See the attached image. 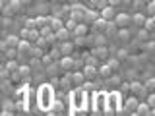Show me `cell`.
<instances>
[{
	"mask_svg": "<svg viewBox=\"0 0 155 116\" xmlns=\"http://www.w3.org/2000/svg\"><path fill=\"white\" fill-rule=\"evenodd\" d=\"M87 33H89V27L85 25V23H76V27H74V35L78 39H85L87 37Z\"/></svg>",
	"mask_w": 155,
	"mask_h": 116,
	"instance_id": "9c48e42d",
	"label": "cell"
},
{
	"mask_svg": "<svg viewBox=\"0 0 155 116\" xmlns=\"http://www.w3.org/2000/svg\"><path fill=\"white\" fill-rule=\"evenodd\" d=\"M147 110H149V106L145 105V103H138V106H136V112H134V114H147Z\"/></svg>",
	"mask_w": 155,
	"mask_h": 116,
	"instance_id": "603a6c76",
	"label": "cell"
},
{
	"mask_svg": "<svg viewBox=\"0 0 155 116\" xmlns=\"http://www.w3.org/2000/svg\"><path fill=\"white\" fill-rule=\"evenodd\" d=\"M56 2H66V0H56Z\"/></svg>",
	"mask_w": 155,
	"mask_h": 116,
	"instance_id": "74e56055",
	"label": "cell"
},
{
	"mask_svg": "<svg viewBox=\"0 0 155 116\" xmlns=\"http://www.w3.org/2000/svg\"><path fill=\"white\" fill-rule=\"evenodd\" d=\"M81 72H84L85 81H91V79H95V77H97V66L84 64V66H81Z\"/></svg>",
	"mask_w": 155,
	"mask_h": 116,
	"instance_id": "3957f363",
	"label": "cell"
},
{
	"mask_svg": "<svg viewBox=\"0 0 155 116\" xmlns=\"http://www.w3.org/2000/svg\"><path fill=\"white\" fill-rule=\"evenodd\" d=\"M145 12H147V16H155V2L153 0L145 2Z\"/></svg>",
	"mask_w": 155,
	"mask_h": 116,
	"instance_id": "7402d4cb",
	"label": "cell"
},
{
	"mask_svg": "<svg viewBox=\"0 0 155 116\" xmlns=\"http://www.w3.org/2000/svg\"><path fill=\"white\" fill-rule=\"evenodd\" d=\"M138 39H140V41H147V39H149V31H145V29L143 27H140L138 29Z\"/></svg>",
	"mask_w": 155,
	"mask_h": 116,
	"instance_id": "484cf974",
	"label": "cell"
},
{
	"mask_svg": "<svg viewBox=\"0 0 155 116\" xmlns=\"http://www.w3.org/2000/svg\"><path fill=\"white\" fill-rule=\"evenodd\" d=\"M25 27H27V29L35 27V18H27V21H25Z\"/></svg>",
	"mask_w": 155,
	"mask_h": 116,
	"instance_id": "1f68e13d",
	"label": "cell"
},
{
	"mask_svg": "<svg viewBox=\"0 0 155 116\" xmlns=\"http://www.w3.org/2000/svg\"><path fill=\"white\" fill-rule=\"evenodd\" d=\"M116 58H118V60H126V58H128V50H126V48H118Z\"/></svg>",
	"mask_w": 155,
	"mask_h": 116,
	"instance_id": "f546056e",
	"label": "cell"
},
{
	"mask_svg": "<svg viewBox=\"0 0 155 116\" xmlns=\"http://www.w3.org/2000/svg\"><path fill=\"white\" fill-rule=\"evenodd\" d=\"M84 16H85V8L84 6H74L70 10V18L76 19V21L78 19H84Z\"/></svg>",
	"mask_w": 155,
	"mask_h": 116,
	"instance_id": "30bf717a",
	"label": "cell"
},
{
	"mask_svg": "<svg viewBox=\"0 0 155 116\" xmlns=\"http://www.w3.org/2000/svg\"><path fill=\"white\" fill-rule=\"evenodd\" d=\"M58 50H60V54H62V56H70L72 52H74V45H72L70 41H62Z\"/></svg>",
	"mask_w": 155,
	"mask_h": 116,
	"instance_id": "8fae6325",
	"label": "cell"
},
{
	"mask_svg": "<svg viewBox=\"0 0 155 116\" xmlns=\"http://www.w3.org/2000/svg\"><path fill=\"white\" fill-rule=\"evenodd\" d=\"M2 8H4V0H0V16H2Z\"/></svg>",
	"mask_w": 155,
	"mask_h": 116,
	"instance_id": "d590c367",
	"label": "cell"
},
{
	"mask_svg": "<svg viewBox=\"0 0 155 116\" xmlns=\"http://www.w3.org/2000/svg\"><path fill=\"white\" fill-rule=\"evenodd\" d=\"M41 60H43V64H47V66H48V64H52V60H54V58H52L51 54H43V56H41Z\"/></svg>",
	"mask_w": 155,
	"mask_h": 116,
	"instance_id": "4dcf8cb0",
	"label": "cell"
},
{
	"mask_svg": "<svg viewBox=\"0 0 155 116\" xmlns=\"http://www.w3.org/2000/svg\"><path fill=\"white\" fill-rule=\"evenodd\" d=\"M113 23L116 25V29H118V27H130V25H132V14H124V12L114 14Z\"/></svg>",
	"mask_w": 155,
	"mask_h": 116,
	"instance_id": "6da1fadb",
	"label": "cell"
},
{
	"mask_svg": "<svg viewBox=\"0 0 155 116\" xmlns=\"http://www.w3.org/2000/svg\"><path fill=\"white\" fill-rule=\"evenodd\" d=\"M114 6H109L107 4L105 8H101V12H99V18H103V19H107V21H113V18H114Z\"/></svg>",
	"mask_w": 155,
	"mask_h": 116,
	"instance_id": "ba28073f",
	"label": "cell"
},
{
	"mask_svg": "<svg viewBox=\"0 0 155 116\" xmlns=\"http://www.w3.org/2000/svg\"><path fill=\"white\" fill-rule=\"evenodd\" d=\"M145 97H147V99H145V105H147L149 108H155V93H153V91H149Z\"/></svg>",
	"mask_w": 155,
	"mask_h": 116,
	"instance_id": "44dd1931",
	"label": "cell"
},
{
	"mask_svg": "<svg viewBox=\"0 0 155 116\" xmlns=\"http://www.w3.org/2000/svg\"><path fill=\"white\" fill-rule=\"evenodd\" d=\"M70 76H72L70 79H72V83H74V85H84L85 83L84 72H74V74H70Z\"/></svg>",
	"mask_w": 155,
	"mask_h": 116,
	"instance_id": "2e32d148",
	"label": "cell"
},
{
	"mask_svg": "<svg viewBox=\"0 0 155 116\" xmlns=\"http://www.w3.org/2000/svg\"><path fill=\"white\" fill-rule=\"evenodd\" d=\"M16 114V103L12 99H4L0 105V116H12Z\"/></svg>",
	"mask_w": 155,
	"mask_h": 116,
	"instance_id": "7a4b0ae2",
	"label": "cell"
},
{
	"mask_svg": "<svg viewBox=\"0 0 155 116\" xmlns=\"http://www.w3.org/2000/svg\"><path fill=\"white\" fill-rule=\"evenodd\" d=\"M18 66H19V64H18V60H16V58H10V60L6 62V66H4V68H6L8 72H12V70H16Z\"/></svg>",
	"mask_w": 155,
	"mask_h": 116,
	"instance_id": "d4e9b609",
	"label": "cell"
},
{
	"mask_svg": "<svg viewBox=\"0 0 155 116\" xmlns=\"http://www.w3.org/2000/svg\"><path fill=\"white\" fill-rule=\"evenodd\" d=\"M97 18H99V12H87V10H85L84 19H87V21H95Z\"/></svg>",
	"mask_w": 155,
	"mask_h": 116,
	"instance_id": "4316f807",
	"label": "cell"
},
{
	"mask_svg": "<svg viewBox=\"0 0 155 116\" xmlns=\"http://www.w3.org/2000/svg\"><path fill=\"white\" fill-rule=\"evenodd\" d=\"M54 37H56L60 43H62V41H68V37H70V29H66L64 25H62L58 31H54Z\"/></svg>",
	"mask_w": 155,
	"mask_h": 116,
	"instance_id": "9a60e30c",
	"label": "cell"
},
{
	"mask_svg": "<svg viewBox=\"0 0 155 116\" xmlns=\"http://www.w3.org/2000/svg\"><path fill=\"white\" fill-rule=\"evenodd\" d=\"M120 91H122V93H128V91H130V83H124V85H120Z\"/></svg>",
	"mask_w": 155,
	"mask_h": 116,
	"instance_id": "836d02e7",
	"label": "cell"
},
{
	"mask_svg": "<svg viewBox=\"0 0 155 116\" xmlns=\"http://www.w3.org/2000/svg\"><path fill=\"white\" fill-rule=\"evenodd\" d=\"M97 74H99L101 77H105V79H109V77L113 76L114 72L109 68V64H105V66H97Z\"/></svg>",
	"mask_w": 155,
	"mask_h": 116,
	"instance_id": "5bb4252c",
	"label": "cell"
},
{
	"mask_svg": "<svg viewBox=\"0 0 155 116\" xmlns=\"http://www.w3.org/2000/svg\"><path fill=\"white\" fill-rule=\"evenodd\" d=\"M93 56L97 58V60H107V58H109V48L103 47V45H97L93 48Z\"/></svg>",
	"mask_w": 155,
	"mask_h": 116,
	"instance_id": "52a82bcc",
	"label": "cell"
},
{
	"mask_svg": "<svg viewBox=\"0 0 155 116\" xmlns=\"http://www.w3.org/2000/svg\"><path fill=\"white\" fill-rule=\"evenodd\" d=\"M145 31H149L151 33L153 29H155V18L153 16H145V19H143V25H142Z\"/></svg>",
	"mask_w": 155,
	"mask_h": 116,
	"instance_id": "e0dca14e",
	"label": "cell"
},
{
	"mask_svg": "<svg viewBox=\"0 0 155 116\" xmlns=\"http://www.w3.org/2000/svg\"><path fill=\"white\" fill-rule=\"evenodd\" d=\"M143 87H145L147 93H149V91H153L155 89V79H153V77H147V79L143 81Z\"/></svg>",
	"mask_w": 155,
	"mask_h": 116,
	"instance_id": "cb8c5ba5",
	"label": "cell"
},
{
	"mask_svg": "<svg viewBox=\"0 0 155 116\" xmlns=\"http://www.w3.org/2000/svg\"><path fill=\"white\" fill-rule=\"evenodd\" d=\"M107 64H109V68H110V70H113V72H116V70H118V64H120V60H118V58H107Z\"/></svg>",
	"mask_w": 155,
	"mask_h": 116,
	"instance_id": "ffe728a7",
	"label": "cell"
},
{
	"mask_svg": "<svg viewBox=\"0 0 155 116\" xmlns=\"http://www.w3.org/2000/svg\"><path fill=\"white\" fill-rule=\"evenodd\" d=\"M130 91H132V95H134V97H138V99H140V97H143L145 93H147L142 81H140V83H138V81H132V83H130Z\"/></svg>",
	"mask_w": 155,
	"mask_h": 116,
	"instance_id": "5b68a950",
	"label": "cell"
},
{
	"mask_svg": "<svg viewBox=\"0 0 155 116\" xmlns=\"http://www.w3.org/2000/svg\"><path fill=\"white\" fill-rule=\"evenodd\" d=\"M31 47H33V43H29V41H25V39H21V41L18 43V52H21V54H29L31 52Z\"/></svg>",
	"mask_w": 155,
	"mask_h": 116,
	"instance_id": "7c38bea8",
	"label": "cell"
},
{
	"mask_svg": "<svg viewBox=\"0 0 155 116\" xmlns=\"http://www.w3.org/2000/svg\"><path fill=\"white\" fill-rule=\"evenodd\" d=\"M8 76H10V72H8V70H6V68H4L2 64H0V83L8 79Z\"/></svg>",
	"mask_w": 155,
	"mask_h": 116,
	"instance_id": "f1b7e54d",
	"label": "cell"
},
{
	"mask_svg": "<svg viewBox=\"0 0 155 116\" xmlns=\"http://www.w3.org/2000/svg\"><path fill=\"white\" fill-rule=\"evenodd\" d=\"M4 41H6L8 47H14V48H16L18 43L21 41V39H19V35H6V39H4Z\"/></svg>",
	"mask_w": 155,
	"mask_h": 116,
	"instance_id": "ac0fdd59",
	"label": "cell"
},
{
	"mask_svg": "<svg viewBox=\"0 0 155 116\" xmlns=\"http://www.w3.org/2000/svg\"><path fill=\"white\" fill-rule=\"evenodd\" d=\"M143 19H145V16H143L142 12H140V14H134V16H132V23H136L138 27H142L143 25Z\"/></svg>",
	"mask_w": 155,
	"mask_h": 116,
	"instance_id": "d6986e66",
	"label": "cell"
},
{
	"mask_svg": "<svg viewBox=\"0 0 155 116\" xmlns=\"http://www.w3.org/2000/svg\"><path fill=\"white\" fill-rule=\"evenodd\" d=\"M18 70H19V74H21L23 77H27L29 74H31V68H29L27 64H23V66H18Z\"/></svg>",
	"mask_w": 155,
	"mask_h": 116,
	"instance_id": "83f0119b",
	"label": "cell"
},
{
	"mask_svg": "<svg viewBox=\"0 0 155 116\" xmlns=\"http://www.w3.org/2000/svg\"><path fill=\"white\" fill-rule=\"evenodd\" d=\"M2 58H4V56H2V52H0V64H2Z\"/></svg>",
	"mask_w": 155,
	"mask_h": 116,
	"instance_id": "8d00e7d4",
	"label": "cell"
},
{
	"mask_svg": "<svg viewBox=\"0 0 155 116\" xmlns=\"http://www.w3.org/2000/svg\"><path fill=\"white\" fill-rule=\"evenodd\" d=\"M116 37H118L122 43H128L130 41V29L128 27H118L116 29Z\"/></svg>",
	"mask_w": 155,
	"mask_h": 116,
	"instance_id": "4fadbf2b",
	"label": "cell"
},
{
	"mask_svg": "<svg viewBox=\"0 0 155 116\" xmlns=\"http://www.w3.org/2000/svg\"><path fill=\"white\" fill-rule=\"evenodd\" d=\"M58 68L64 70V72H72V70H74V58H72V56H62Z\"/></svg>",
	"mask_w": 155,
	"mask_h": 116,
	"instance_id": "8992f818",
	"label": "cell"
},
{
	"mask_svg": "<svg viewBox=\"0 0 155 116\" xmlns=\"http://www.w3.org/2000/svg\"><path fill=\"white\" fill-rule=\"evenodd\" d=\"M0 31H2V25H0Z\"/></svg>",
	"mask_w": 155,
	"mask_h": 116,
	"instance_id": "ab89813d",
	"label": "cell"
},
{
	"mask_svg": "<svg viewBox=\"0 0 155 116\" xmlns=\"http://www.w3.org/2000/svg\"><path fill=\"white\" fill-rule=\"evenodd\" d=\"M107 4L109 6H118V4H122V0H107Z\"/></svg>",
	"mask_w": 155,
	"mask_h": 116,
	"instance_id": "d6a6232c",
	"label": "cell"
},
{
	"mask_svg": "<svg viewBox=\"0 0 155 116\" xmlns=\"http://www.w3.org/2000/svg\"><path fill=\"white\" fill-rule=\"evenodd\" d=\"M95 2H97V0H91V4H95Z\"/></svg>",
	"mask_w": 155,
	"mask_h": 116,
	"instance_id": "f35d334b",
	"label": "cell"
},
{
	"mask_svg": "<svg viewBox=\"0 0 155 116\" xmlns=\"http://www.w3.org/2000/svg\"><path fill=\"white\" fill-rule=\"evenodd\" d=\"M138 103H140V99H138V97L130 95L128 99H126V103H124V112L134 114V112H136V106H138Z\"/></svg>",
	"mask_w": 155,
	"mask_h": 116,
	"instance_id": "277c9868",
	"label": "cell"
},
{
	"mask_svg": "<svg viewBox=\"0 0 155 116\" xmlns=\"http://www.w3.org/2000/svg\"><path fill=\"white\" fill-rule=\"evenodd\" d=\"M31 2V0H19V4H21V6H25V4H29Z\"/></svg>",
	"mask_w": 155,
	"mask_h": 116,
	"instance_id": "e575fe53",
	"label": "cell"
}]
</instances>
